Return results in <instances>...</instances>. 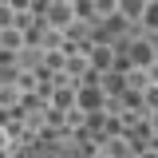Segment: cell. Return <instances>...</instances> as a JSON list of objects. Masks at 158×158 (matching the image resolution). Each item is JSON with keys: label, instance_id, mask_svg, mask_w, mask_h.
Returning a JSON list of instances; mask_svg holds the SVG:
<instances>
[{"label": "cell", "instance_id": "cell-1", "mask_svg": "<svg viewBox=\"0 0 158 158\" xmlns=\"http://www.w3.org/2000/svg\"><path fill=\"white\" fill-rule=\"evenodd\" d=\"M131 63H135V67H150V63H154V48H150L146 40H135V44H131Z\"/></svg>", "mask_w": 158, "mask_h": 158}, {"label": "cell", "instance_id": "cell-2", "mask_svg": "<svg viewBox=\"0 0 158 158\" xmlns=\"http://www.w3.org/2000/svg\"><path fill=\"white\" fill-rule=\"evenodd\" d=\"M118 12L131 20H142V12H146V0H118Z\"/></svg>", "mask_w": 158, "mask_h": 158}, {"label": "cell", "instance_id": "cell-3", "mask_svg": "<svg viewBox=\"0 0 158 158\" xmlns=\"http://www.w3.org/2000/svg\"><path fill=\"white\" fill-rule=\"evenodd\" d=\"M142 103H146V115H150V111H158V83H150V87L142 91Z\"/></svg>", "mask_w": 158, "mask_h": 158}, {"label": "cell", "instance_id": "cell-4", "mask_svg": "<svg viewBox=\"0 0 158 158\" xmlns=\"http://www.w3.org/2000/svg\"><path fill=\"white\" fill-rule=\"evenodd\" d=\"M142 24H146L150 32H158V0H154V4H146V12H142Z\"/></svg>", "mask_w": 158, "mask_h": 158}, {"label": "cell", "instance_id": "cell-5", "mask_svg": "<svg viewBox=\"0 0 158 158\" xmlns=\"http://www.w3.org/2000/svg\"><path fill=\"white\" fill-rule=\"evenodd\" d=\"M95 12H99V16H115V12H118V0H95Z\"/></svg>", "mask_w": 158, "mask_h": 158}, {"label": "cell", "instance_id": "cell-6", "mask_svg": "<svg viewBox=\"0 0 158 158\" xmlns=\"http://www.w3.org/2000/svg\"><path fill=\"white\" fill-rule=\"evenodd\" d=\"M111 63H115V52L111 48H99L95 52V67H111Z\"/></svg>", "mask_w": 158, "mask_h": 158}, {"label": "cell", "instance_id": "cell-7", "mask_svg": "<svg viewBox=\"0 0 158 158\" xmlns=\"http://www.w3.org/2000/svg\"><path fill=\"white\" fill-rule=\"evenodd\" d=\"M79 103H83V107H99L103 99H99V91H95V87H83V95H79Z\"/></svg>", "mask_w": 158, "mask_h": 158}, {"label": "cell", "instance_id": "cell-8", "mask_svg": "<svg viewBox=\"0 0 158 158\" xmlns=\"http://www.w3.org/2000/svg\"><path fill=\"white\" fill-rule=\"evenodd\" d=\"M67 20H71V8L67 4H56L52 8V24H67Z\"/></svg>", "mask_w": 158, "mask_h": 158}, {"label": "cell", "instance_id": "cell-9", "mask_svg": "<svg viewBox=\"0 0 158 158\" xmlns=\"http://www.w3.org/2000/svg\"><path fill=\"white\" fill-rule=\"evenodd\" d=\"M0 44H4V48H20V32H12V28H8V32L0 36Z\"/></svg>", "mask_w": 158, "mask_h": 158}, {"label": "cell", "instance_id": "cell-10", "mask_svg": "<svg viewBox=\"0 0 158 158\" xmlns=\"http://www.w3.org/2000/svg\"><path fill=\"white\" fill-rule=\"evenodd\" d=\"M40 158H71V154H63V150H44Z\"/></svg>", "mask_w": 158, "mask_h": 158}, {"label": "cell", "instance_id": "cell-11", "mask_svg": "<svg viewBox=\"0 0 158 158\" xmlns=\"http://www.w3.org/2000/svg\"><path fill=\"white\" fill-rule=\"evenodd\" d=\"M142 158H158V146H146V150H142Z\"/></svg>", "mask_w": 158, "mask_h": 158}, {"label": "cell", "instance_id": "cell-12", "mask_svg": "<svg viewBox=\"0 0 158 158\" xmlns=\"http://www.w3.org/2000/svg\"><path fill=\"white\" fill-rule=\"evenodd\" d=\"M150 131L158 135V111H150Z\"/></svg>", "mask_w": 158, "mask_h": 158}, {"label": "cell", "instance_id": "cell-13", "mask_svg": "<svg viewBox=\"0 0 158 158\" xmlns=\"http://www.w3.org/2000/svg\"><path fill=\"white\" fill-rule=\"evenodd\" d=\"M0 146H8V138H4V135H0Z\"/></svg>", "mask_w": 158, "mask_h": 158}, {"label": "cell", "instance_id": "cell-14", "mask_svg": "<svg viewBox=\"0 0 158 158\" xmlns=\"http://www.w3.org/2000/svg\"><path fill=\"white\" fill-rule=\"evenodd\" d=\"M154 63H158V48H154Z\"/></svg>", "mask_w": 158, "mask_h": 158}, {"label": "cell", "instance_id": "cell-15", "mask_svg": "<svg viewBox=\"0 0 158 158\" xmlns=\"http://www.w3.org/2000/svg\"><path fill=\"white\" fill-rule=\"evenodd\" d=\"M146 4H154V0H146Z\"/></svg>", "mask_w": 158, "mask_h": 158}]
</instances>
